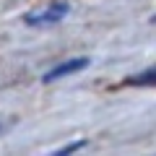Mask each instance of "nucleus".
Masks as SVG:
<instances>
[{"label": "nucleus", "instance_id": "nucleus-1", "mask_svg": "<svg viewBox=\"0 0 156 156\" xmlns=\"http://www.w3.org/2000/svg\"><path fill=\"white\" fill-rule=\"evenodd\" d=\"M68 11H70V5H68L65 0H52V3H47V5H42V8L29 11L26 16H23V21H26L29 26H50V23L62 21V18L68 16Z\"/></svg>", "mask_w": 156, "mask_h": 156}, {"label": "nucleus", "instance_id": "nucleus-2", "mask_svg": "<svg viewBox=\"0 0 156 156\" xmlns=\"http://www.w3.org/2000/svg\"><path fill=\"white\" fill-rule=\"evenodd\" d=\"M83 68H89V57H73V60H65V62H60V65L50 68V70L42 76V81H44V83H52V81H60V78H65V76H73V73L83 70Z\"/></svg>", "mask_w": 156, "mask_h": 156}, {"label": "nucleus", "instance_id": "nucleus-3", "mask_svg": "<svg viewBox=\"0 0 156 156\" xmlns=\"http://www.w3.org/2000/svg\"><path fill=\"white\" fill-rule=\"evenodd\" d=\"M130 83H135V86H154L156 83V70L148 68V70L140 73V76H133V78H130Z\"/></svg>", "mask_w": 156, "mask_h": 156}, {"label": "nucleus", "instance_id": "nucleus-4", "mask_svg": "<svg viewBox=\"0 0 156 156\" xmlns=\"http://www.w3.org/2000/svg\"><path fill=\"white\" fill-rule=\"evenodd\" d=\"M83 146H86V140H78V143H70V146H65V148H60L57 154H73V151L83 148Z\"/></svg>", "mask_w": 156, "mask_h": 156}, {"label": "nucleus", "instance_id": "nucleus-5", "mask_svg": "<svg viewBox=\"0 0 156 156\" xmlns=\"http://www.w3.org/2000/svg\"><path fill=\"white\" fill-rule=\"evenodd\" d=\"M0 130H3V125H0Z\"/></svg>", "mask_w": 156, "mask_h": 156}]
</instances>
